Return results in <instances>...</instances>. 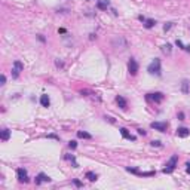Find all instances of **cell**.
<instances>
[{
  "label": "cell",
  "instance_id": "6da1fadb",
  "mask_svg": "<svg viewBox=\"0 0 190 190\" xmlns=\"http://www.w3.org/2000/svg\"><path fill=\"white\" fill-rule=\"evenodd\" d=\"M112 46L116 51H125L126 48H128V42H126L125 37H122V36H115L112 39Z\"/></svg>",
  "mask_w": 190,
  "mask_h": 190
},
{
  "label": "cell",
  "instance_id": "7a4b0ae2",
  "mask_svg": "<svg viewBox=\"0 0 190 190\" xmlns=\"http://www.w3.org/2000/svg\"><path fill=\"white\" fill-rule=\"evenodd\" d=\"M147 71H149L150 74L161 76V74H162V68H161V59H159V58H154V59L150 62V64H149Z\"/></svg>",
  "mask_w": 190,
  "mask_h": 190
},
{
  "label": "cell",
  "instance_id": "3957f363",
  "mask_svg": "<svg viewBox=\"0 0 190 190\" xmlns=\"http://www.w3.org/2000/svg\"><path fill=\"white\" fill-rule=\"evenodd\" d=\"M177 162H178V156H177V154H172L171 159H169L168 163H166V166L163 168V172H165V174H171L174 169L177 168Z\"/></svg>",
  "mask_w": 190,
  "mask_h": 190
},
{
  "label": "cell",
  "instance_id": "277c9868",
  "mask_svg": "<svg viewBox=\"0 0 190 190\" xmlns=\"http://www.w3.org/2000/svg\"><path fill=\"white\" fill-rule=\"evenodd\" d=\"M22 70H24L22 62H21V61H15V62H13V67H12V77H13V79H18Z\"/></svg>",
  "mask_w": 190,
  "mask_h": 190
},
{
  "label": "cell",
  "instance_id": "5b68a950",
  "mask_svg": "<svg viewBox=\"0 0 190 190\" xmlns=\"http://www.w3.org/2000/svg\"><path fill=\"white\" fill-rule=\"evenodd\" d=\"M165 98V95L162 92H154V94H147L146 95V100L149 101H154V103H162Z\"/></svg>",
  "mask_w": 190,
  "mask_h": 190
},
{
  "label": "cell",
  "instance_id": "8992f818",
  "mask_svg": "<svg viewBox=\"0 0 190 190\" xmlns=\"http://www.w3.org/2000/svg\"><path fill=\"white\" fill-rule=\"evenodd\" d=\"M150 126L153 129L159 131V132H166V129H168V123L166 122H152Z\"/></svg>",
  "mask_w": 190,
  "mask_h": 190
},
{
  "label": "cell",
  "instance_id": "52a82bcc",
  "mask_svg": "<svg viewBox=\"0 0 190 190\" xmlns=\"http://www.w3.org/2000/svg\"><path fill=\"white\" fill-rule=\"evenodd\" d=\"M128 71L131 76H135L138 73V62L135 61V58H131L128 61Z\"/></svg>",
  "mask_w": 190,
  "mask_h": 190
},
{
  "label": "cell",
  "instance_id": "ba28073f",
  "mask_svg": "<svg viewBox=\"0 0 190 190\" xmlns=\"http://www.w3.org/2000/svg\"><path fill=\"white\" fill-rule=\"evenodd\" d=\"M17 177L20 183H28V174L24 168H18L17 169Z\"/></svg>",
  "mask_w": 190,
  "mask_h": 190
},
{
  "label": "cell",
  "instance_id": "9c48e42d",
  "mask_svg": "<svg viewBox=\"0 0 190 190\" xmlns=\"http://www.w3.org/2000/svg\"><path fill=\"white\" fill-rule=\"evenodd\" d=\"M34 181H36V184L39 186V184H42V183H49V181H51V177H48L46 174L40 172L39 175L36 177V180H34Z\"/></svg>",
  "mask_w": 190,
  "mask_h": 190
},
{
  "label": "cell",
  "instance_id": "30bf717a",
  "mask_svg": "<svg viewBox=\"0 0 190 190\" xmlns=\"http://www.w3.org/2000/svg\"><path fill=\"white\" fill-rule=\"evenodd\" d=\"M177 135H178V137H181V138H186V137H189V135H190V129H189V128H186V126H180V128L177 129Z\"/></svg>",
  "mask_w": 190,
  "mask_h": 190
},
{
  "label": "cell",
  "instance_id": "8fae6325",
  "mask_svg": "<svg viewBox=\"0 0 190 190\" xmlns=\"http://www.w3.org/2000/svg\"><path fill=\"white\" fill-rule=\"evenodd\" d=\"M116 103H117V105H119L122 110L128 108V103H126V100L122 97V95H117V97H116Z\"/></svg>",
  "mask_w": 190,
  "mask_h": 190
},
{
  "label": "cell",
  "instance_id": "7c38bea8",
  "mask_svg": "<svg viewBox=\"0 0 190 190\" xmlns=\"http://www.w3.org/2000/svg\"><path fill=\"white\" fill-rule=\"evenodd\" d=\"M40 104H42L43 107H49V105H51V98H49V95H48V94L40 95Z\"/></svg>",
  "mask_w": 190,
  "mask_h": 190
},
{
  "label": "cell",
  "instance_id": "4fadbf2b",
  "mask_svg": "<svg viewBox=\"0 0 190 190\" xmlns=\"http://www.w3.org/2000/svg\"><path fill=\"white\" fill-rule=\"evenodd\" d=\"M119 131H120V134H122V137H123V138L131 140V141H135V137H134V135H131V132H129L128 129H126V128H120Z\"/></svg>",
  "mask_w": 190,
  "mask_h": 190
},
{
  "label": "cell",
  "instance_id": "5bb4252c",
  "mask_svg": "<svg viewBox=\"0 0 190 190\" xmlns=\"http://www.w3.org/2000/svg\"><path fill=\"white\" fill-rule=\"evenodd\" d=\"M108 6H110V2H108V0H98V2H97V8L101 9V10H105Z\"/></svg>",
  "mask_w": 190,
  "mask_h": 190
},
{
  "label": "cell",
  "instance_id": "9a60e30c",
  "mask_svg": "<svg viewBox=\"0 0 190 190\" xmlns=\"http://www.w3.org/2000/svg\"><path fill=\"white\" fill-rule=\"evenodd\" d=\"M85 177H86L89 181H97V178H98V174H95V172H92V171H88V172L85 174Z\"/></svg>",
  "mask_w": 190,
  "mask_h": 190
},
{
  "label": "cell",
  "instance_id": "2e32d148",
  "mask_svg": "<svg viewBox=\"0 0 190 190\" xmlns=\"http://www.w3.org/2000/svg\"><path fill=\"white\" fill-rule=\"evenodd\" d=\"M175 45H177V46L180 48V49H184V51L190 52V45H184V43H183V42H181L180 39H177V40H175Z\"/></svg>",
  "mask_w": 190,
  "mask_h": 190
},
{
  "label": "cell",
  "instance_id": "e0dca14e",
  "mask_svg": "<svg viewBox=\"0 0 190 190\" xmlns=\"http://www.w3.org/2000/svg\"><path fill=\"white\" fill-rule=\"evenodd\" d=\"M77 137L79 138H85V140H91L92 138V135L88 134V132H85V131H77Z\"/></svg>",
  "mask_w": 190,
  "mask_h": 190
},
{
  "label": "cell",
  "instance_id": "ac0fdd59",
  "mask_svg": "<svg viewBox=\"0 0 190 190\" xmlns=\"http://www.w3.org/2000/svg\"><path fill=\"white\" fill-rule=\"evenodd\" d=\"M9 138H10V131H9L8 128L2 129V140H3V141H8Z\"/></svg>",
  "mask_w": 190,
  "mask_h": 190
},
{
  "label": "cell",
  "instance_id": "d6986e66",
  "mask_svg": "<svg viewBox=\"0 0 190 190\" xmlns=\"http://www.w3.org/2000/svg\"><path fill=\"white\" fill-rule=\"evenodd\" d=\"M161 49H162V52H163V54H166V55H169V54L172 52V46H171L169 43H166V45H163V46L161 48Z\"/></svg>",
  "mask_w": 190,
  "mask_h": 190
},
{
  "label": "cell",
  "instance_id": "ffe728a7",
  "mask_svg": "<svg viewBox=\"0 0 190 190\" xmlns=\"http://www.w3.org/2000/svg\"><path fill=\"white\" fill-rule=\"evenodd\" d=\"M64 157H66L67 161H70V162L73 163V166H74V168H77V166H79V165H77V162H76V157H74L73 154H66Z\"/></svg>",
  "mask_w": 190,
  "mask_h": 190
},
{
  "label": "cell",
  "instance_id": "44dd1931",
  "mask_svg": "<svg viewBox=\"0 0 190 190\" xmlns=\"http://www.w3.org/2000/svg\"><path fill=\"white\" fill-rule=\"evenodd\" d=\"M154 25H156V21H154V20H146V21H144V27H146V28H153Z\"/></svg>",
  "mask_w": 190,
  "mask_h": 190
},
{
  "label": "cell",
  "instance_id": "7402d4cb",
  "mask_svg": "<svg viewBox=\"0 0 190 190\" xmlns=\"http://www.w3.org/2000/svg\"><path fill=\"white\" fill-rule=\"evenodd\" d=\"M181 92L183 94H189V80H183V83H181Z\"/></svg>",
  "mask_w": 190,
  "mask_h": 190
},
{
  "label": "cell",
  "instance_id": "603a6c76",
  "mask_svg": "<svg viewBox=\"0 0 190 190\" xmlns=\"http://www.w3.org/2000/svg\"><path fill=\"white\" fill-rule=\"evenodd\" d=\"M150 144H152L153 147H162V142H161V141H157V140H156V141L153 140V141L150 142Z\"/></svg>",
  "mask_w": 190,
  "mask_h": 190
},
{
  "label": "cell",
  "instance_id": "cb8c5ba5",
  "mask_svg": "<svg viewBox=\"0 0 190 190\" xmlns=\"http://www.w3.org/2000/svg\"><path fill=\"white\" fill-rule=\"evenodd\" d=\"M68 147H70V149H71V150H74V149H76V147H77V142H76V141H74V140H71V141H70V142H68Z\"/></svg>",
  "mask_w": 190,
  "mask_h": 190
},
{
  "label": "cell",
  "instance_id": "d4e9b609",
  "mask_svg": "<svg viewBox=\"0 0 190 190\" xmlns=\"http://www.w3.org/2000/svg\"><path fill=\"white\" fill-rule=\"evenodd\" d=\"M172 24H174V22H166V24L163 25V30H165V31H169L171 27H172Z\"/></svg>",
  "mask_w": 190,
  "mask_h": 190
},
{
  "label": "cell",
  "instance_id": "484cf974",
  "mask_svg": "<svg viewBox=\"0 0 190 190\" xmlns=\"http://www.w3.org/2000/svg\"><path fill=\"white\" fill-rule=\"evenodd\" d=\"M73 184H74L76 187H82V186H83L82 181H79V180H73Z\"/></svg>",
  "mask_w": 190,
  "mask_h": 190
},
{
  "label": "cell",
  "instance_id": "4316f807",
  "mask_svg": "<svg viewBox=\"0 0 190 190\" xmlns=\"http://www.w3.org/2000/svg\"><path fill=\"white\" fill-rule=\"evenodd\" d=\"M177 117H178V120H184V113H183V112H180V113L177 115Z\"/></svg>",
  "mask_w": 190,
  "mask_h": 190
},
{
  "label": "cell",
  "instance_id": "83f0119b",
  "mask_svg": "<svg viewBox=\"0 0 190 190\" xmlns=\"http://www.w3.org/2000/svg\"><path fill=\"white\" fill-rule=\"evenodd\" d=\"M186 172H187V174H190V162H187V163H186Z\"/></svg>",
  "mask_w": 190,
  "mask_h": 190
},
{
  "label": "cell",
  "instance_id": "f1b7e54d",
  "mask_svg": "<svg viewBox=\"0 0 190 190\" xmlns=\"http://www.w3.org/2000/svg\"><path fill=\"white\" fill-rule=\"evenodd\" d=\"M137 131H138V134H140V135H142V137L146 135V131H144V129H137Z\"/></svg>",
  "mask_w": 190,
  "mask_h": 190
},
{
  "label": "cell",
  "instance_id": "f546056e",
  "mask_svg": "<svg viewBox=\"0 0 190 190\" xmlns=\"http://www.w3.org/2000/svg\"><path fill=\"white\" fill-rule=\"evenodd\" d=\"M105 120H108V122H112V123H115V119H113V117H108V116H105Z\"/></svg>",
  "mask_w": 190,
  "mask_h": 190
},
{
  "label": "cell",
  "instance_id": "4dcf8cb0",
  "mask_svg": "<svg viewBox=\"0 0 190 190\" xmlns=\"http://www.w3.org/2000/svg\"><path fill=\"white\" fill-rule=\"evenodd\" d=\"M55 64H57V67H62V62H61V61H58V59L55 61Z\"/></svg>",
  "mask_w": 190,
  "mask_h": 190
},
{
  "label": "cell",
  "instance_id": "1f68e13d",
  "mask_svg": "<svg viewBox=\"0 0 190 190\" xmlns=\"http://www.w3.org/2000/svg\"><path fill=\"white\" fill-rule=\"evenodd\" d=\"M5 83H6V76L3 74V76H2V85H5Z\"/></svg>",
  "mask_w": 190,
  "mask_h": 190
},
{
  "label": "cell",
  "instance_id": "d6a6232c",
  "mask_svg": "<svg viewBox=\"0 0 190 190\" xmlns=\"http://www.w3.org/2000/svg\"><path fill=\"white\" fill-rule=\"evenodd\" d=\"M138 20H140L141 22H144V21H146V18H144V17H142V15H140V17H138Z\"/></svg>",
  "mask_w": 190,
  "mask_h": 190
},
{
  "label": "cell",
  "instance_id": "836d02e7",
  "mask_svg": "<svg viewBox=\"0 0 190 190\" xmlns=\"http://www.w3.org/2000/svg\"><path fill=\"white\" fill-rule=\"evenodd\" d=\"M48 138H55V140H58V137H57V135H54V134H51V135H48Z\"/></svg>",
  "mask_w": 190,
  "mask_h": 190
},
{
  "label": "cell",
  "instance_id": "e575fe53",
  "mask_svg": "<svg viewBox=\"0 0 190 190\" xmlns=\"http://www.w3.org/2000/svg\"><path fill=\"white\" fill-rule=\"evenodd\" d=\"M58 33H61V34H64V33H66V30H64V28H59V30H58Z\"/></svg>",
  "mask_w": 190,
  "mask_h": 190
},
{
  "label": "cell",
  "instance_id": "d590c367",
  "mask_svg": "<svg viewBox=\"0 0 190 190\" xmlns=\"http://www.w3.org/2000/svg\"><path fill=\"white\" fill-rule=\"evenodd\" d=\"M95 37H97V36H95L94 33H91V34H89V39H91V40H92V39H95Z\"/></svg>",
  "mask_w": 190,
  "mask_h": 190
},
{
  "label": "cell",
  "instance_id": "8d00e7d4",
  "mask_svg": "<svg viewBox=\"0 0 190 190\" xmlns=\"http://www.w3.org/2000/svg\"><path fill=\"white\" fill-rule=\"evenodd\" d=\"M39 40H40V42H45V37H43L42 34H39Z\"/></svg>",
  "mask_w": 190,
  "mask_h": 190
}]
</instances>
